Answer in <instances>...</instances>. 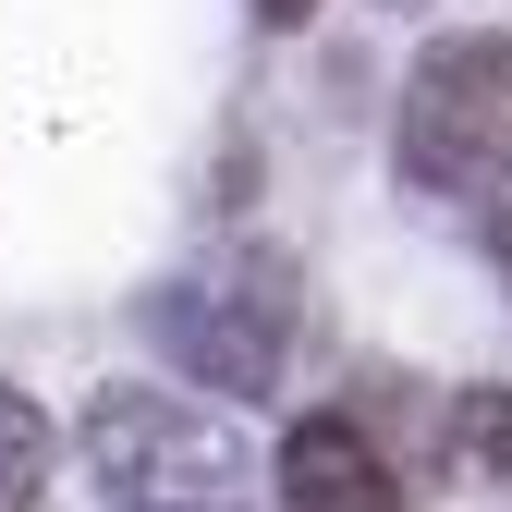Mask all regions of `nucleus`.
<instances>
[{
    "instance_id": "obj_1",
    "label": "nucleus",
    "mask_w": 512,
    "mask_h": 512,
    "mask_svg": "<svg viewBox=\"0 0 512 512\" xmlns=\"http://www.w3.org/2000/svg\"><path fill=\"white\" fill-rule=\"evenodd\" d=\"M74 452H86V488L110 512H256V488H269L256 439L220 403L159 391V378H110V391H86Z\"/></svg>"
},
{
    "instance_id": "obj_2",
    "label": "nucleus",
    "mask_w": 512,
    "mask_h": 512,
    "mask_svg": "<svg viewBox=\"0 0 512 512\" xmlns=\"http://www.w3.org/2000/svg\"><path fill=\"white\" fill-rule=\"evenodd\" d=\"M391 171L415 196H500L512 183V37L464 25V37H427L403 110H391Z\"/></svg>"
},
{
    "instance_id": "obj_3",
    "label": "nucleus",
    "mask_w": 512,
    "mask_h": 512,
    "mask_svg": "<svg viewBox=\"0 0 512 512\" xmlns=\"http://www.w3.org/2000/svg\"><path fill=\"white\" fill-rule=\"evenodd\" d=\"M135 330L159 342V366L183 391L269 403L293 366V293H281V269H208V281H159L135 305Z\"/></svg>"
},
{
    "instance_id": "obj_4",
    "label": "nucleus",
    "mask_w": 512,
    "mask_h": 512,
    "mask_svg": "<svg viewBox=\"0 0 512 512\" xmlns=\"http://www.w3.org/2000/svg\"><path fill=\"white\" fill-rule=\"evenodd\" d=\"M269 500L281 512H415V488L391 476V452H378L366 415H342V403H317L269 452Z\"/></svg>"
},
{
    "instance_id": "obj_5",
    "label": "nucleus",
    "mask_w": 512,
    "mask_h": 512,
    "mask_svg": "<svg viewBox=\"0 0 512 512\" xmlns=\"http://www.w3.org/2000/svg\"><path fill=\"white\" fill-rule=\"evenodd\" d=\"M49 464H61V427L37 415V391L0 378V512H37L49 500Z\"/></svg>"
},
{
    "instance_id": "obj_6",
    "label": "nucleus",
    "mask_w": 512,
    "mask_h": 512,
    "mask_svg": "<svg viewBox=\"0 0 512 512\" xmlns=\"http://www.w3.org/2000/svg\"><path fill=\"white\" fill-rule=\"evenodd\" d=\"M452 464H464L476 488H512V378L452 391Z\"/></svg>"
},
{
    "instance_id": "obj_7",
    "label": "nucleus",
    "mask_w": 512,
    "mask_h": 512,
    "mask_svg": "<svg viewBox=\"0 0 512 512\" xmlns=\"http://www.w3.org/2000/svg\"><path fill=\"white\" fill-rule=\"evenodd\" d=\"M488 256H500V281H512V183L488 196Z\"/></svg>"
},
{
    "instance_id": "obj_8",
    "label": "nucleus",
    "mask_w": 512,
    "mask_h": 512,
    "mask_svg": "<svg viewBox=\"0 0 512 512\" xmlns=\"http://www.w3.org/2000/svg\"><path fill=\"white\" fill-rule=\"evenodd\" d=\"M305 13H317V0H256V25H269V37H293Z\"/></svg>"
},
{
    "instance_id": "obj_9",
    "label": "nucleus",
    "mask_w": 512,
    "mask_h": 512,
    "mask_svg": "<svg viewBox=\"0 0 512 512\" xmlns=\"http://www.w3.org/2000/svg\"><path fill=\"white\" fill-rule=\"evenodd\" d=\"M378 13H427V0H378Z\"/></svg>"
}]
</instances>
